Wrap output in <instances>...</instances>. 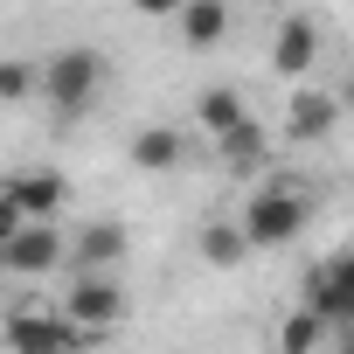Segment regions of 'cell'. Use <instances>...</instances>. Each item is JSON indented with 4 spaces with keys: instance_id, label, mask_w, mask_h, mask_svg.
<instances>
[{
    "instance_id": "obj_3",
    "label": "cell",
    "mask_w": 354,
    "mask_h": 354,
    "mask_svg": "<svg viewBox=\"0 0 354 354\" xmlns=\"http://www.w3.org/2000/svg\"><path fill=\"white\" fill-rule=\"evenodd\" d=\"M0 340H8V347H28V354H49V347H91L97 333L77 326L56 299H35V306H21V313L0 319Z\"/></svg>"
},
{
    "instance_id": "obj_16",
    "label": "cell",
    "mask_w": 354,
    "mask_h": 354,
    "mask_svg": "<svg viewBox=\"0 0 354 354\" xmlns=\"http://www.w3.org/2000/svg\"><path fill=\"white\" fill-rule=\"evenodd\" d=\"M326 340H333V326H326L313 306H299V313L278 326V347H285V354H313V347H326Z\"/></svg>"
},
{
    "instance_id": "obj_1",
    "label": "cell",
    "mask_w": 354,
    "mask_h": 354,
    "mask_svg": "<svg viewBox=\"0 0 354 354\" xmlns=\"http://www.w3.org/2000/svg\"><path fill=\"white\" fill-rule=\"evenodd\" d=\"M104 77H111L104 49H56V56L42 63V77H35V97H42L56 118H84V111L97 104Z\"/></svg>"
},
{
    "instance_id": "obj_9",
    "label": "cell",
    "mask_w": 354,
    "mask_h": 354,
    "mask_svg": "<svg viewBox=\"0 0 354 354\" xmlns=\"http://www.w3.org/2000/svg\"><path fill=\"white\" fill-rule=\"evenodd\" d=\"M0 188L15 195V209H21V216H56V209H63V195H70V181H63L56 167H28V174H8Z\"/></svg>"
},
{
    "instance_id": "obj_15",
    "label": "cell",
    "mask_w": 354,
    "mask_h": 354,
    "mask_svg": "<svg viewBox=\"0 0 354 354\" xmlns=\"http://www.w3.org/2000/svg\"><path fill=\"white\" fill-rule=\"evenodd\" d=\"M236 118H250V111H243V97H236V91H223V84H209V91H202V97H195V125H202V132H209V139H216V132H230V125H236Z\"/></svg>"
},
{
    "instance_id": "obj_7",
    "label": "cell",
    "mask_w": 354,
    "mask_h": 354,
    "mask_svg": "<svg viewBox=\"0 0 354 354\" xmlns=\"http://www.w3.org/2000/svg\"><path fill=\"white\" fill-rule=\"evenodd\" d=\"M271 70L292 77V84L319 70V21H313V15H285V21H278V35H271Z\"/></svg>"
},
{
    "instance_id": "obj_12",
    "label": "cell",
    "mask_w": 354,
    "mask_h": 354,
    "mask_svg": "<svg viewBox=\"0 0 354 354\" xmlns=\"http://www.w3.org/2000/svg\"><path fill=\"white\" fill-rule=\"evenodd\" d=\"M181 153H188L181 125H146V132H132V167H139V174H174Z\"/></svg>"
},
{
    "instance_id": "obj_19",
    "label": "cell",
    "mask_w": 354,
    "mask_h": 354,
    "mask_svg": "<svg viewBox=\"0 0 354 354\" xmlns=\"http://www.w3.org/2000/svg\"><path fill=\"white\" fill-rule=\"evenodd\" d=\"M125 8H132V15H153V21H167L174 8H181V0H125Z\"/></svg>"
},
{
    "instance_id": "obj_2",
    "label": "cell",
    "mask_w": 354,
    "mask_h": 354,
    "mask_svg": "<svg viewBox=\"0 0 354 354\" xmlns=\"http://www.w3.org/2000/svg\"><path fill=\"white\" fill-rule=\"evenodd\" d=\"M299 188H306V181H271V188H257V195L243 202V236H250V250H285V243L306 236L313 202H306Z\"/></svg>"
},
{
    "instance_id": "obj_4",
    "label": "cell",
    "mask_w": 354,
    "mask_h": 354,
    "mask_svg": "<svg viewBox=\"0 0 354 354\" xmlns=\"http://www.w3.org/2000/svg\"><path fill=\"white\" fill-rule=\"evenodd\" d=\"M299 306H313L326 326H354V243H347V250H333L319 271H306Z\"/></svg>"
},
{
    "instance_id": "obj_13",
    "label": "cell",
    "mask_w": 354,
    "mask_h": 354,
    "mask_svg": "<svg viewBox=\"0 0 354 354\" xmlns=\"http://www.w3.org/2000/svg\"><path fill=\"white\" fill-rule=\"evenodd\" d=\"M216 153H223L230 174H264V153L271 146H264V125L257 118H236L230 132H216Z\"/></svg>"
},
{
    "instance_id": "obj_5",
    "label": "cell",
    "mask_w": 354,
    "mask_h": 354,
    "mask_svg": "<svg viewBox=\"0 0 354 354\" xmlns=\"http://www.w3.org/2000/svg\"><path fill=\"white\" fill-rule=\"evenodd\" d=\"M56 306H63L77 326H91L97 340H104V333L125 319V292H118V278H111V271H77V285H70Z\"/></svg>"
},
{
    "instance_id": "obj_18",
    "label": "cell",
    "mask_w": 354,
    "mask_h": 354,
    "mask_svg": "<svg viewBox=\"0 0 354 354\" xmlns=\"http://www.w3.org/2000/svg\"><path fill=\"white\" fill-rule=\"evenodd\" d=\"M21 223H28V216H21V209H15V195H8V188H0V243H8V236H15V230H21Z\"/></svg>"
},
{
    "instance_id": "obj_14",
    "label": "cell",
    "mask_w": 354,
    "mask_h": 354,
    "mask_svg": "<svg viewBox=\"0 0 354 354\" xmlns=\"http://www.w3.org/2000/svg\"><path fill=\"white\" fill-rule=\"evenodd\" d=\"M195 250H202V264H216V271H236V264L250 257V236H243V223H202Z\"/></svg>"
},
{
    "instance_id": "obj_11",
    "label": "cell",
    "mask_w": 354,
    "mask_h": 354,
    "mask_svg": "<svg viewBox=\"0 0 354 354\" xmlns=\"http://www.w3.org/2000/svg\"><path fill=\"white\" fill-rule=\"evenodd\" d=\"M174 21H181V42L188 49H216L230 35V0H181Z\"/></svg>"
},
{
    "instance_id": "obj_17",
    "label": "cell",
    "mask_w": 354,
    "mask_h": 354,
    "mask_svg": "<svg viewBox=\"0 0 354 354\" xmlns=\"http://www.w3.org/2000/svg\"><path fill=\"white\" fill-rule=\"evenodd\" d=\"M35 63H21V56H0V104H21V97H35Z\"/></svg>"
},
{
    "instance_id": "obj_10",
    "label": "cell",
    "mask_w": 354,
    "mask_h": 354,
    "mask_svg": "<svg viewBox=\"0 0 354 354\" xmlns=\"http://www.w3.org/2000/svg\"><path fill=\"white\" fill-rule=\"evenodd\" d=\"M63 257H70L77 271H111V264L125 257V223H91V230H77Z\"/></svg>"
},
{
    "instance_id": "obj_8",
    "label": "cell",
    "mask_w": 354,
    "mask_h": 354,
    "mask_svg": "<svg viewBox=\"0 0 354 354\" xmlns=\"http://www.w3.org/2000/svg\"><path fill=\"white\" fill-rule=\"evenodd\" d=\"M333 125H340V97H333V91H319V84H299V91H292V104H285V139L319 146V139H333Z\"/></svg>"
},
{
    "instance_id": "obj_6",
    "label": "cell",
    "mask_w": 354,
    "mask_h": 354,
    "mask_svg": "<svg viewBox=\"0 0 354 354\" xmlns=\"http://www.w3.org/2000/svg\"><path fill=\"white\" fill-rule=\"evenodd\" d=\"M63 250H70V236L56 230V216H28V223L8 236V250H0V257H8L15 278H49V271L63 264Z\"/></svg>"
},
{
    "instance_id": "obj_20",
    "label": "cell",
    "mask_w": 354,
    "mask_h": 354,
    "mask_svg": "<svg viewBox=\"0 0 354 354\" xmlns=\"http://www.w3.org/2000/svg\"><path fill=\"white\" fill-rule=\"evenodd\" d=\"M0 250H8V243H0ZM0 271H8V257H0Z\"/></svg>"
}]
</instances>
